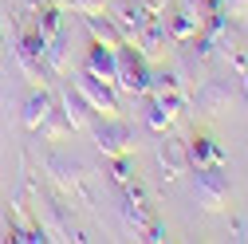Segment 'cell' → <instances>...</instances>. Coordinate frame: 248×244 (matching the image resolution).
<instances>
[{"instance_id": "obj_9", "label": "cell", "mask_w": 248, "mask_h": 244, "mask_svg": "<svg viewBox=\"0 0 248 244\" xmlns=\"http://www.w3.org/2000/svg\"><path fill=\"white\" fill-rule=\"evenodd\" d=\"M51 110H55V103H51L47 91H32V95H28V103H24V126H28V130H40Z\"/></svg>"}, {"instance_id": "obj_1", "label": "cell", "mask_w": 248, "mask_h": 244, "mask_svg": "<svg viewBox=\"0 0 248 244\" xmlns=\"http://www.w3.org/2000/svg\"><path fill=\"white\" fill-rule=\"evenodd\" d=\"M44 169L51 173L55 185L63 189V197H71V201H79V205H91V189H87V169H83V162L47 154V158H44Z\"/></svg>"}, {"instance_id": "obj_16", "label": "cell", "mask_w": 248, "mask_h": 244, "mask_svg": "<svg viewBox=\"0 0 248 244\" xmlns=\"http://www.w3.org/2000/svg\"><path fill=\"white\" fill-rule=\"evenodd\" d=\"M221 16L244 20V16H248V0H221Z\"/></svg>"}, {"instance_id": "obj_12", "label": "cell", "mask_w": 248, "mask_h": 244, "mask_svg": "<svg viewBox=\"0 0 248 244\" xmlns=\"http://www.w3.org/2000/svg\"><path fill=\"white\" fill-rule=\"evenodd\" d=\"M158 158H162V166H166V177H177V173H185V166H189V154H185V142H162V150H158Z\"/></svg>"}, {"instance_id": "obj_11", "label": "cell", "mask_w": 248, "mask_h": 244, "mask_svg": "<svg viewBox=\"0 0 248 244\" xmlns=\"http://www.w3.org/2000/svg\"><path fill=\"white\" fill-rule=\"evenodd\" d=\"M87 71L99 75V79H107V83H114V75H118V67H114V47L95 44V47L87 51Z\"/></svg>"}, {"instance_id": "obj_5", "label": "cell", "mask_w": 248, "mask_h": 244, "mask_svg": "<svg viewBox=\"0 0 248 244\" xmlns=\"http://www.w3.org/2000/svg\"><path fill=\"white\" fill-rule=\"evenodd\" d=\"M95 142H99V150L107 158H126L134 150V134H130V126L122 118H103L95 126Z\"/></svg>"}, {"instance_id": "obj_8", "label": "cell", "mask_w": 248, "mask_h": 244, "mask_svg": "<svg viewBox=\"0 0 248 244\" xmlns=\"http://www.w3.org/2000/svg\"><path fill=\"white\" fill-rule=\"evenodd\" d=\"M185 154H189L193 166H225V150L217 146L209 134H197L189 146H185Z\"/></svg>"}, {"instance_id": "obj_4", "label": "cell", "mask_w": 248, "mask_h": 244, "mask_svg": "<svg viewBox=\"0 0 248 244\" xmlns=\"http://www.w3.org/2000/svg\"><path fill=\"white\" fill-rule=\"evenodd\" d=\"M193 193H197V205H205L209 213L225 209L229 205V177H225V169L221 166H197Z\"/></svg>"}, {"instance_id": "obj_17", "label": "cell", "mask_w": 248, "mask_h": 244, "mask_svg": "<svg viewBox=\"0 0 248 244\" xmlns=\"http://www.w3.org/2000/svg\"><path fill=\"white\" fill-rule=\"evenodd\" d=\"M138 4L146 8V16H162V8H166V0H138Z\"/></svg>"}, {"instance_id": "obj_13", "label": "cell", "mask_w": 248, "mask_h": 244, "mask_svg": "<svg viewBox=\"0 0 248 244\" xmlns=\"http://www.w3.org/2000/svg\"><path fill=\"white\" fill-rule=\"evenodd\" d=\"M87 99L79 95V91H67V95H63V118L71 122V130H83L87 126Z\"/></svg>"}, {"instance_id": "obj_7", "label": "cell", "mask_w": 248, "mask_h": 244, "mask_svg": "<svg viewBox=\"0 0 248 244\" xmlns=\"http://www.w3.org/2000/svg\"><path fill=\"white\" fill-rule=\"evenodd\" d=\"M177 110H181V95H154V103H150V114H146V122H150L154 130H166V126H173Z\"/></svg>"}, {"instance_id": "obj_18", "label": "cell", "mask_w": 248, "mask_h": 244, "mask_svg": "<svg viewBox=\"0 0 248 244\" xmlns=\"http://www.w3.org/2000/svg\"><path fill=\"white\" fill-rule=\"evenodd\" d=\"M244 91H248V75H244Z\"/></svg>"}, {"instance_id": "obj_14", "label": "cell", "mask_w": 248, "mask_h": 244, "mask_svg": "<svg viewBox=\"0 0 248 244\" xmlns=\"http://www.w3.org/2000/svg\"><path fill=\"white\" fill-rule=\"evenodd\" d=\"M225 99H229V87H221V83H209V87L201 91V95H197V103H201L205 110H217Z\"/></svg>"}, {"instance_id": "obj_3", "label": "cell", "mask_w": 248, "mask_h": 244, "mask_svg": "<svg viewBox=\"0 0 248 244\" xmlns=\"http://www.w3.org/2000/svg\"><path fill=\"white\" fill-rule=\"evenodd\" d=\"M75 91L87 99V107L95 110V114H103V118H118V95H114V83H107V79H99V75H91L87 67L75 75Z\"/></svg>"}, {"instance_id": "obj_6", "label": "cell", "mask_w": 248, "mask_h": 244, "mask_svg": "<svg viewBox=\"0 0 248 244\" xmlns=\"http://www.w3.org/2000/svg\"><path fill=\"white\" fill-rule=\"evenodd\" d=\"M107 16L114 20V28H118V36H122V44H134L138 40V32L146 28V8L138 4V0H110V8H107Z\"/></svg>"}, {"instance_id": "obj_10", "label": "cell", "mask_w": 248, "mask_h": 244, "mask_svg": "<svg viewBox=\"0 0 248 244\" xmlns=\"http://www.w3.org/2000/svg\"><path fill=\"white\" fill-rule=\"evenodd\" d=\"M87 28H91V36H95V44H103V47H122V36H118V28H114V20L107 16V12H91L87 16Z\"/></svg>"}, {"instance_id": "obj_2", "label": "cell", "mask_w": 248, "mask_h": 244, "mask_svg": "<svg viewBox=\"0 0 248 244\" xmlns=\"http://www.w3.org/2000/svg\"><path fill=\"white\" fill-rule=\"evenodd\" d=\"M114 91H130V95H146V87H150V71H146V59L130 47V44H122L114 51Z\"/></svg>"}, {"instance_id": "obj_15", "label": "cell", "mask_w": 248, "mask_h": 244, "mask_svg": "<svg viewBox=\"0 0 248 244\" xmlns=\"http://www.w3.org/2000/svg\"><path fill=\"white\" fill-rule=\"evenodd\" d=\"M67 8L79 12V16H91V12H107L110 0H67Z\"/></svg>"}]
</instances>
